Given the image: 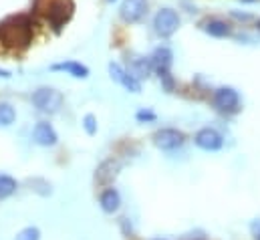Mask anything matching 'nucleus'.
Instances as JSON below:
<instances>
[{
	"label": "nucleus",
	"instance_id": "nucleus-1",
	"mask_svg": "<svg viewBox=\"0 0 260 240\" xmlns=\"http://www.w3.org/2000/svg\"><path fill=\"white\" fill-rule=\"evenodd\" d=\"M0 41L10 49H24L32 41V26L24 16H10L0 24Z\"/></svg>",
	"mask_w": 260,
	"mask_h": 240
},
{
	"label": "nucleus",
	"instance_id": "nucleus-2",
	"mask_svg": "<svg viewBox=\"0 0 260 240\" xmlns=\"http://www.w3.org/2000/svg\"><path fill=\"white\" fill-rule=\"evenodd\" d=\"M30 101L39 111L53 115V113H59L63 107V93L53 87H41L32 93Z\"/></svg>",
	"mask_w": 260,
	"mask_h": 240
},
{
	"label": "nucleus",
	"instance_id": "nucleus-3",
	"mask_svg": "<svg viewBox=\"0 0 260 240\" xmlns=\"http://www.w3.org/2000/svg\"><path fill=\"white\" fill-rule=\"evenodd\" d=\"M180 24H182V18L174 8H159L153 16V31L161 39H170L172 35H176Z\"/></svg>",
	"mask_w": 260,
	"mask_h": 240
},
{
	"label": "nucleus",
	"instance_id": "nucleus-4",
	"mask_svg": "<svg viewBox=\"0 0 260 240\" xmlns=\"http://www.w3.org/2000/svg\"><path fill=\"white\" fill-rule=\"evenodd\" d=\"M214 105L222 113H238L240 111V95L232 87H220L214 91Z\"/></svg>",
	"mask_w": 260,
	"mask_h": 240
},
{
	"label": "nucleus",
	"instance_id": "nucleus-5",
	"mask_svg": "<svg viewBox=\"0 0 260 240\" xmlns=\"http://www.w3.org/2000/svg\"><path fill=\"white\" fill-rule=\"evenodd\" d=\"M184 141H186V135L182 131L174 129V127H164V129H159V131L153 133L155 147H159L164 152H174V149L182 147Z\"/></svg>",
	"mask_w": 260,
	"mask_h": 240
},
{
	"label": "nucleus",
	"instance_id": "nucleus-6",
	"mask_svg": "<svg viewBox=\"0 0 260 240\" xmlns=\"http://www.w3.org/2000/svg\"><path fill=\"white\" fill-rule=\"evenodd\" d=\"M149 2L147 0H123L119 6V16L127 24H137L147 16Z\"/></svg>",
	"mask_w": 260,
	"mask_h": 240
},
{
	"label": "nucleus",
	"instance_id": "nucleus-7",
	"mask_svg": "<svg viewBox=\"0 0 260 240\" xmlns=\"http://www.w3.org/2000/svg\"><path fill=\"white\" fill-rule=\"evenodd\" d=\"M194 143L204 152H218L224 147V137L214 127H202L194 137Z\"/></svg>",
	"mask_w": 260,
	"mask_h": 240
},
{
	"label": "nucleus",
	"instance_id": "nucleus-8",
	"mask_svg": "<svg viewBox=\"0 0 260 240\" xmlns=\"http://www.w3.org/2000/svg\"><path fill=\"white\" fill-rule=\"evenodd\" d=\"M71 12H73V4H71L69 0H53V2H49L47 10H45L47 18L51 20V24H53L57 31L69 20Z\"/></svg>",
	"mask_w": 260,
	"mask_h": 240
},
{
	"label": "nucleus",
	"instance_id": "nucleus-9",
	"mask_svg": "<svg viewBox=\"0 0 260 240\" xmlns=\"http://www.w3.org/2000/svg\"><path fill=\"white\" fill-rule=\"evenodd\" d=\"M107 69H109V75H111V79H113L115 83H119L121 87H125L131 93H141V81L135 79L129 71L123 69L119 63H109Z\"/></svg>",
	"mask_w": 260,
	"mask_h": 240
},
{
	"label": "nucleus",
	"instance_id": "nucleus-10",
	"mask_svg": "<svg viewBox=\"0 0 260 240\" xmlns=\"http://www.w3.org/2000/svg\"><path fill=\"white\" fill-rule=\"evenodd\" d=\"M32 141L37 145H43V147H53V145H57L59 135H57V131H55V127L51 123L39 121L35 125V129H32Z\"/></svg>",
	"mask_w": 260,
	"mask_h": 240
},
{
	"label": "nucleus",
	"instance_id": "nucleus-11",
	"mask_svg": "<svg viewBox=\"0 0 260 240\" xmlns=\"http://www.w3.org/2000/svg\"><path fill=\"white\" fill-rule=\"evenodd\" d=\"M149 61H151V67L157 71V75L164 77V75H170V71H172L174 53H172L170 47H157V49L151 53Z\"/></svg>",
	"mask_w": 260,
	"mask_h": 240
},
{
	"label": "nucleus",
	"instance_id": "nucleus-12",
	"mask_svg": "<svg viewBox=\"0 0 260 240\" xmlns=\"http://www.w3.org/2000/svg\"><path fill=\"white\" fill-rule=\"evenodd\" d=\"M51 71H61V73H67L75 79H87L89 77V69L77 61H63V63H55L51 65Z\"/></svg>",
	"mask_w": 260,
	"mask_h": 240
},
{
	"label": "nucleus",
	"instance_id": "nucleus-13",
	"mask_svg": "<svg viewBox=\"0 0 260 240\" xmlns=\"http://www.w3.org/2000/svg\"><path fill=\"white\" fill-rule=\"evenodd\" d=\"M127 71H129L135 79L141 81V79H147L151 75L153 67H151V61L145 59V57H131L129 65H127Z\"/></svg>",
	"mask_w": 260,
	"mask_h": 240
},
{
	"label": "nucleus",
	"instance_id": "nucleus-14",
	"mask_svg": "<svg viewBox=\"0 0 260 240\" xmlns=\"http://www.w3.org/2000/svg\"><path fill=\"white\" fill-rule=\"evenodd\" d=\"M202 28H204V33H208L210 37H216V39L230 37V33H232L230 24H228L226 20H222V18H210V20L204 22Z\"/></svg>",
	"mask_w": 260,
	"mask_h": 240
},
{
	"label": "nucleus",
	"instance_id": "nucleus-15",
	"mask_svg": "<svg viewBox=\"0 0 260 240\" xmlns=\"http://www.w3.org/2000/svg\"><path fill=\"white\" fill-rule=\"evenodd\" d=\"M99 204H101V210H103L105 214H113V212H117L119 206H121V196H119V192H117L115 188H109V190H105V192L101 194Z\"/></svg>",
	"mask_w": 260,
	"mask_h": 240
},
{
	"label": "nucleus",
	"instance_id": "nucleus-16",
	"mask_svg": "<svg viewBox=\"0 0 260 240\" xmlns=\"http://www.w3.org/2000/svg\"><path fill=\"white\" fill-rule=\"evenodd\" d=\"M119 170H121L119 162L107 160V162H103V164L99 166V170H97V174H95V180L99 182V184H109L111 180H115V176L119 174Z\"/></svg>",
	"mask_w": 260,
	"mask_h": 240
},
{
	"label": "nucleus",
	"instance_id": "nucleus-17",
	"mask_svg": "<svg viewBox=\"0 0 260 240\" xmlns=\"http://www.w3.org/2000/svg\"><path fill=\"white\" fill-rule=\"evenodd\" d=\"M16 188H18V184H16L14 178H10L6 174H0V200L10 198L16 192Z\"/></svg>",
	"mask_w": 260,
	"mask_h": 240
},
{
	"label": "nucleus",
	"instance_id": "nucleus-18",
	"mask_svg": "<svg viewBox=\"0 0 260 240\" xmlns=\"http://www.w3.org/2000/svg\"><path fill=\"white\" fill-rule=\"evenodd\" d=\"M16 121V111H14V107L10 105V103H6V101H0V125L2 127H8V125H12Z\"/></svg>",
	"mask_w": 260,
	"mask_h": 240
},
{
	"label": "nucleus",
	"instance_id": "nucleus-19",
	"mask_svg": "<svg viewBox=\"0 0 260 240\" xmlns=\"http://www.w3.org/2000/svg\"><path fill=\"white\" fill-rule=\"evenodd\" d=\"M16 240H41V230L37 226H26L16 234Z\"/></svg>",
	"mask_w": 260,
	"mask_h": 240
},
{
	"label": "nucleus",
	"instance_id": "nucleus-20",
	"mask_svg": "<svg viewBox=\"0 0 260 240\" xmlns=\"http://www.w3.org/2000/svg\"><path fill=\"white\" fill-rule=\"evenodd\" d=\"M83 127H85V131H87L89 135H95V133H97V119H95V115L87 113V115L83 117Z\"/></svg>",
	"mask_w": 260,
	"mask_h": 240
},
{
	"label": "nucleus",
	"instance_id": "nucleus-21",
	"mask_svg": "<svg viewBox=\"0 0 260 240\" xmlns=\"http://www.w3.org/2000/svg\"><path fill=\"white\" fill-rule=\"evenodd\" d=\"M155 113L151 111V109H139L137 113H135V119L141 121V123H145V121H155Z\"/></svg>",
	"mask_w": 260,
	"mask_h": 240
},
{
	"label": "nucleus",
	"instance_id": "nucleus-22",
	"mask_svg": "<svg viewBox=\"0 0 260 240\" xmlns=\"http://www.w3.org/2000/svg\"><path fill=\"white\" fill-rule=\"evenodd\" d=\"M0 77H2V79H8V77H10V73H8L6 69H0Z\"/></svg>",
	"mask_w": 260,
	"mask_h": 240
},
{
	"label": "nucleus",
	"instance_id": "nucleus-23",
	"mask_svg": "<svg viewBox=\"0 0 260 240\" xmlns=\"http://www.w3.org/2000/svg\"><path fill=\"white\" fill-rule=\"evenodd\" d=\"M240 2H256V0H240Z\"/></svg>",
	"mask_w": 260,
	"mask_h": 240
},
{
	"label": "nucleus",
	"instance_id": "nucleus-24",
	"mask_svg": "<svg viewBox=\"0 0 260 240\" xmlns=\"http://www.w3.org/2000/svg\"><path fill=\"white\" fill-rule=\"evenodd\" d=\"M105 2H109V4H113V2H117V0H105Z\"/></svg>",
	"mask_w": 260,
	"mask_h": 240
},
{
	"label": "nucleus",
	"instance_id": "nucleus-25",
	"mask_svg": "<svg viewBox=\"0 0 260 240\" xmlns=\"http://www.w3.org/2000/svg\"><path fill=\"white\" fill-rule=\"evenodd\" d=\"M256 28L260 31V20H256Z\"/></svg>",
	"mask_w": 260,
	"mask_h": 240
},
{
	"label": "nucleus",
	"instance_id": "nucleus-26",
	"mask_svg": "<svg viewBox=\"0 0 260 240\" xmlns=\"http://www.w3.org/2000/svg\"><path fill=\"white\" fill-rule=\"evenodd\" d=\"M256 240H260V230H258V234H256Z\"/></svg>",
	"mask_w": 260,
	"mask_h": 240
},
{
	"label": "nucleus",
	"instance_id": "nucleus-27",
	"mask_svg": "<svg viewBox=\"0 0 260 240\" xmlns=\"http://www.w3.org/2000/svg\"><path fill=\"white\" fill-rule=\"evenodd\" d=\"M155 240H164V238H155Z\"/></svg>",
	"mask_w": 260,
	"mask_h": 240
}]
</instances>
